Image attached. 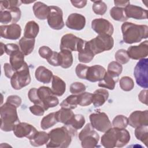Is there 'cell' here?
Instances as JSON below:
<instances>
[{"label": "cell", "instance_id": "obj_1", "mask_svg": "<svg viewBox=\"0 0 148 148\" xmlns=\"http://www.w3.org/2000/svg\"><path fill=\"white\" fill-rule=\"evenodd\" d=\"M130 132L125 128L111 127L102 136L101 145L106 148L122 147L130 140Z\"/></svg>", "mask_w": 148, "mask_h": 148}, {"label": "cell", "instance_id": "obj_2", "mask_svg": "<svg viewBox=\"0 0 148 148\" xmlns=\"http://www.w3.org/2000/svg\"><path fill=\"white\" fill-rule=\"evenodd\" d=\"M77 131L65 125L51 130L49 132V140L47 147H68L72 141V136H75Z\"/></svg>", "mask_w": 148, "mask_h": 148}, {"label": "cell", "instance_id": "obj_3", "mask_svg": "<svg viewBox=\"0 0 148 148\" xmlns=\"http://www.w3.org/2000/svg\"><path fill=\"white\" fill-rule=\"evenodd\" d=\"M123 40L127 44L140 42L148 37V27L131 22H124L121 27Z\"/></svg>", "mask_w": 148, "mask_h": 148}, {"label": "cell", "instance_id": "obj_4", "mask_svg": "<svg viewBox=\"0 0 148 148\" xmlns=\"http://www.w3.org/2000/svg\"><path fill=\"white\" fill-rule=\"evenodd\" d=\"M17 108L15 106L6 102L1 106V130L5 132L13 131L14 126L20 123Z\"/></svg>", "mask_w": 148, "mask_h": 148}, {"label": "cell", "instance_id": "obj_5", "mask_svg": "<svg viewBox=\"0 0 148 148\" xmlns=\"http://www.w3.org/2000/svg\"><path fill=\"white\" fill-rule=\"evenodd\" d=\"M86 43L95 55L111 50L114 46V39L110 35H98Z\"/></svg>", "mask_w": 148, "mask_h": 148}, {"label": "cell", "instance_id": "obj_6", "mask_svg": "<svg viewBox=\"0 0 148 148\" xmlns=\"http://www.w3.org/2000/svg\"><path fill=\"white\" fill-rule=\"evenodd\" d=\"M79 139L84 148H94L97 146L99 136L91 123L87 124L79 134Z\"/></svg>", "mask_w": 148, "mask_h": 148}, {"label": "cell", "instance_id": "obj_7", "mask_svg": "<svg viewBox=\"0 0 148 148\" xmlns=\"http://www.w3.org/2000/svg\"><path fill=\"white\" fill-rule=\"evenodd\" d=\"M31 82V76L29 67L25 62L24 65L20 69L16 71L10 78L12 87L16 90L28 86Z\"/></svg>", "mask_w": 148, "mask_h": 148}, {"label": "cell", "instance_id": "obj_8", "mask_svg": "<svg viewBox=\"0 0 148 148\" xmlns=\"http://www.w3.org/2000/svg\"><path fill=\"white\" fill-rule=\"evenodd\" d=\"M148 59L147 58L139 60L134 68V75L137 84L144 88L148 87Z\"/></svg>", "mask_w": 148, "mask_h": 148}, {"label": "cell", "instance_id": "obj_9", "mask_svg": "<svg viewBox=\"0 0 148 148\" xmlns=\"http://www.w3.org/2000/svg\"><path fill=\"white\" fill-rule=\"evenodd\" d=\"M86 41L72 34H67L62 36L61 39L60 50L66 49L71 51H81L85 45Z\"/></svg>", "mask_w": 148, "mask_h": 148}, {"label": "cell", "instance_id": "obj_10", "mask_svg": "<svg viewBox=\"0 0 148 148\" xmlns=\"http://www.w3.org/2000/svg\"><path fill=\"white\" fill-rule=\"evenodd\" d=\"M38 95L42 106L45 110L58 105L59 100L53 93L51 88L46 86H41L38 88Z\"/></svg>", "mask_w": 148, "mask_h": 148}, {"label": "cell", "instance_id": "obj_11", "mask_svg": "<svg viewBox=\"0 0 148 148\" xmlns=\"http://www.w3.org/2000/svg\"><path fill=\"white\" fill-rule=\"evenodd\" d=\"M89 119L93 128L101 132H105L112 127L110 120L104 112L93 113L90 115Z\"/></svg>", "mask_w": 148, "mask_h": 148}, {"label": "cell", "instance_id": "obj_12", "mask_svg": "<svg viewBox=\"0 0 148 148\" xmlns=\"http://www.w3.org/2000/svg\"><path fill=\"white\" fill-rule=\"evenodd\" d=\"M47 20L49 25L53 29L60 30L64 27L62 10L57 6H49Z\"/></svg>", "mask_w": 148, "mask_h": 148}, {"label": "cell", "instance_id": "obj_13", "mask_svg": "<svg viewBox=\"0 0 148 148\" xmlns=\"http://www.w3.org/2000/svg\"><path fill=\"white\" fill-rule=\"evenodd\" d=\"M13 133L17 138L25 137L29 140L32 139L38 132L31 124L27 123H18L13 130Z\"/></svg>", "mask_w": 148, "mask_h": 148}, {"label": "cell", "instance_id": "obj_14", "mask_svg": "<svg viewBox=\"0 0 148 148\" xmlns=\"http://www.w3.org/2000/svg\"><path fill=\"white\" fill-rule=\"evenodd\" d=\"M91 28L98 35L112 36L114 31L113 25L108 20L102 18L94 19L91 21Z\"/></svg>", "mask_w": 148, "mask_h": 148}, {"label": "cell", "instance_id": "obj_15", "mask_svg": "<svg viewBox=\"0 0 148 148\" xmlns=\"http://www.w3.org/2000/svg\"><path fill=\"white\" fill-rule=\"evenodd\" d=\"M21 12L18 7H12L0 11V22L4 24H16L20 20Z\"/></svg>", "mask_w": 148, "mask_h": 148}, {"label": "cell", "instance_id": "obj_16", "mask_svg": "<svg viewBox=\"0 0 148 148\" xmlns=\"http://www.w3.org/2000/svg\"><path fill=\"white\" fill-rule=\"evenodd\" d=\"M130 58L133 60H141L147 57L148 55V41L146 40L139 45L131 46L127 50Z\"/></svg>", "mask_w": 148, "mask_h": 148}, {"label": "cell", "instance_id": "obj_17", "mask_svg": "<svg viewBox=\"0 0 148 148\" xmlns=\"http://www.w3.org/2000/svg\"><path fill=\"white\" fill-rule=\"evenodd\" d=\"M128 124L135 128L143 125L148 126V110L133 112L128 118Z\"/></svg>", "mask_w": 148, "mask_h": 148}, {"label": "cell", "instance_id": "obj_18", "mask_svg": "<svg viewBox=\"0 0 148 148\" xmlns=\"http://www.w3.org/2000/svg\"><path fill=\"white\" fill-rule=\"evenodd\" d=\"M1 36L3 38L17 40L21 34V28L17 24H12L9 25H3L0 26Z\"/></svg>", "mask_w": 148, "mask_h": 148}, {"label": "cell", "instance_id": "obj_19", "mask_svg": "<svg viewBox=\"0 0 148 148\" xmlns=\"http://www.w3.org/2000/svg\"><path fill=\"white\" fill-rule=\"evenodd\" d=\"M66 26L71 29L80 31L86 25V18L79 13H72L69 15L65 23Z\"/></svg>", "mask_w": 148, "mask_h": 148}, {"label": "cell", "instance_id": "obj_20", "mask_svg": "<svg viewBox=\"0 0 148 148\" xmlns=\"http://www.w3.org/2000/svg\"><path fill=\"white\" fill-rule=\"evenodd\" d=\"M124 10L128 18L136 20H146L147 18V10L140 6L129 4L125 7Z\"/></svg>", "mask_w": 148, "mask_h": 148}, {"label": "cell", "instance_id": "obj_21", "mask_svg": "<svg viewBox=\"0 0 148 148\" xmlns=\"http://www.w3.org/2000/svg\"><path fill=\"white\" fill-rule=\"evenodd\" d=\"M106 71L104 67L99 65L88 66L86 80L91 82H96L103 79Z\"/></svg>", "mask_w": 148, "mask_h": 148}, {"label": "cell", "instance_id": "obj_22", "mask_svg": "<svg viewBox=\"0 0 148 148\" xmlns=\"http://www.w3.org/2000/svg\"><path fill=\"white\" fill-rule=\"evenodd\" d=\"M9 56L10 64L14 71L22 68L25 63V61L24 55L20 50V49L13 51L10 54Z\"/></svg>", "mask_w": 148, "mask_h": 148}, {"label": "cell", "instance_id": "obj_23", "mask_svg": "<svg viewBox=\"0 0 148 148\" xmlns=\"http://www.w3.org/2000/svg\"><path fill=\"white\" fill-rule=\"evenodd\" d=\"M35 76L36 79L44 84L50 83L53 78V72L43 66H38L35 71Z\"/></svg>", "mask_w": 148, "mask_h": 148}, {"label": "cell", "instance_id": "obj_24", "mask_svg": "<svg viewBox=\"0 0 148 148\" xmlns=\"http://www.w3.org/2000/svg\"><path fill=\"white\" fill-rule=\"evenodd\" d=\"M109 98V92L103 88L96 90L92 94V103L95 107L103 105Z\"/></svg>", "mask_w": 148, "mask_h": 148}, {"label": "cell", "instance_id": "obj_25", "mask_svg": "<svg viewBox=\"0 0 148 148\" xmlns=\"http://www.w3.org/2000/svg\"><path fill=\"white\" fill-rule=\"evenodd\" d=\"M35 16L39 20H46L49 13V6L41 2H36L32 8Z\"/></svg>", "mask_w": 148, "mask_h": 148}, {"label": "cell", "instance_id": "obj_26", "mask_svg": "<svg viewBox=\"0 0 148 148\" xmlns=\"http://www.w3.org/2000/svg\"><path fill=\"white\" fill-rule=\"evenodd\" d=\"M51 90L56 96H62L66 90V83L58 76L53 75L52 78Z\"/></svg>", "mask_w": 148, "mask_h": 148}, {"label": "cell", "instance_id": "obj_27", "mask_svg": "<svg viewBox=\"0 0 148 148\" xmlns=\"http://www.w3.org/2000/svg\"><path fill=\"white\" fill-rule=\"evenodd\" d=\"M58 59L60 66L62 68H69L73 64V56L72 52L68 50H61L58 53Z\"/></svg>", "mask_w": 148, "mask_h": 148}, {"label": "cell", "instance_id": "obj_28", "mask_svg": "<svg viewBox=\"0 0 148 148\" xmlns=\"http://www.w3.org/2000/svg\"><path fill=\"white\" fill-rule=\"evenodd\" d=\"M39 31V25L35 21H29L27 23L24 30V37L28 39H35Z\"/></svg>", "mask_w": 148, "mask_h": 148}, {"label": "cell", "instance_id": "obj_29", "mask_svg": "<svg viewBox=\"0 0 148 148\" xmlns=\"http://www.w3.org/2000/svg\"><path fill=\"white\" fill-rule=\"evenodd\" d=\"M35 39H28L25 37H22L20 39L19 47L20 50L24 56H28L33 51L35 47Z\"/></svg>", "mask_w": 148, "mask_h": 148}, {"label": "cell", "instance_id": "obj_30", "mask_svg": "<svg viewBox=\"0 0 148 148\" xmlns=\"http://www.w3.org/2000/svg\"><path fill=\"white\" fill-rule=\"evenodd\" d=\"M85 122V118L82 114H74L71 120L65 125L75 131H77V130L81 129L83 127Z\"/></svg>", "mask_w": 148, "mask_h": 148}, {"label": "cell", "instance_id": "obj_31", "mask_svg": "<svg viewBox=\"0 0 148 148\" xmlns=\"http://www.w3.org/2000/svg\"><path fill=\"white\" fill-rule=\"evenodd\" d=\"M74 115L71 109L62 108L55 112L56 119L57 122L66 124Z\"/></svg>", "mask_w": 148, "mask_h": 148}, {"label": "cell", "instance_id": "obj_32", "mask_svg": "<svg viewBox=\"0 0 148 148\" xmlns=\"http://www.w3.org/2000/svg\"><path fill=\"white\" fill-rule=\"evenodd\" d=\"M49 140V136L45 131H38L35 136L29 140L30 144L35 147H38L47 144Z\"/></svg>", "mask_w": 148, "mask_h": 148}, {"label": "cell", "instance_id": "obj_33", "mask_svg": "<svg viewBox=\"0 0 148 148\" xmlns=\"http://www.w3.org/2000/svg\"><path fill=\"white\" fill-rule=\"evenodd\" d=\"M94 56V54L92 53V51L91 50V49L85 42L83 49L79 52L78 59L79 61L81 62L88 63L92 60Z\"/></svg>", "mask_w": 148, "mask_h": 148}, {"label": "cell", "instance_id": "obj_34", "mask_svg": "<svg viewBox=\"0 0 148 148\" xmlns=\"http://www.w3.org/2000/svg\"><path fill=\"white\" fill-rule=\"evenodd\" d=\"M117 80L118 78L112 77L106 72L103 79L99 81L98 83V86L102 88H105L112 90L114 88L116 83Z\"/></svg>", "mask_w": 148, "mask_h": 148}, {"label": "cell", "instance_id": "obj_35", "mask_svg": "<svg viewBox=\"0 0 148 148\" xmlns=\"http://www.w3.org/2000/svg\"><path fill=\"white\" fill-rule=\"evenodd\" d=\"M110 15L114 20L119 21H125L128 18L125 14L124 8H123L113 7L110 10Z\"/></svg>", "mask_w": 148, "mask_h": 148}, {"label": "cell", "instance_id": "obj_36", "mask_svg": "<svg viewBox=\"0 0 148 148\" xmlns=\"http://www.w3.org/2000/svg\"><path fill=\"white\" fill-rule=\"evenodd\" d=\"M135 135L138 140L141 141L146 146H147L148 126L143 125L135 128Z\"/></svg>", "mask_w": 148, "mask_h": 148}, {"label": "cell", "instance_id": "obj_37", "mask_svg": "<svg viewBox=\"0 0 148 148\" xmlns=\"http://www.w3.org/2000/svg\"><path fill=\"white\" fill-rule=\"evenodd\" d=\"M57 123L55 112H52L43 117L40 121V127L44 130H47L54 126Z\"/></svg>", "mask_w": 148, "mask_h": 148}, {"label": "cell", "instance_id": "obj_38", "mask_svg": "<svg viewBox=\"0 0 148 148\" xmlns=\"http://www.w3.org/2000/svg\"><path fill=\"white\" fill-rule=\"evenodd\" d=\"M77 95L73 94L68 96L64 99L60 103V106L62 108L74 109L77 107Z\"/></svg>", "mask_w": 148, "mask_h": 148}, {"label": "cell", "instance_id": "obj_39", "mask_svg": "<svg viewBox=\"0 0 148 148\" xmlns=\"http://www.w3.org/2000/svg\"><path fill=\"white\" fill-rule=\"evenodd\" d=\"M123 71V66L121 64L117 61L110 62L108 66L107 72L112 77L118 78L119 75Z\"/></svg>", "mask_w": 148, "mask_h": 148}, {"label": "cell", "instance_id": "obj_40", "mask_svg": "<svg viewBox=\"0 0 148 148\" xmlns=\"http://www.w3.org/2000/svg\"><path fill=\"white\" fill-rule=\"evenodd\" d=\"M78 105L86 106L92 103V94L88 92H83L77 95Z\"/></svg>", "mask_w": 148, "mask_h": 148}, {"label": "cell", "instance_id": "obj_41", "mask_svg": "<svg viewBox=\"0 0 148 148\" xmlns=\"http://www.w3.org/2000/svg\"><path fill=\"white\" fill-rule=\"evenodd\" d=\"M120 88L125 91H130L134 87V82L132 79L129 76H123L120 80Z\"/></svg>", "mask_w": 148, "mask_h": 148}, {"label": "cell", "instance_id": "obj_42", "mask_svg": "<svg viewBox=\"0 0 148 148\" xmlns=\"http://www.w3.org/2000/svg\"><path fill=\"white\" fill-rule=\"evenodd\" d=\"M112 125L113 127L125 128L128 125V118L124 115H117L113 119Z\"/></svg>", "mask_w": 148, "mask_h": 148}, {"label": "cell", "instance_id": "obj_43", "mask_svg": "<svg viewBox=\"0 0 148 148\" xmlns=\"http://www.w3.org/2000/svg\"><path fill=\"white\" fill-rule=\"evenodd\" d=\"M107 5L102 1H93L92 10L98 15H103L107 11Z\"/></svg>", "mask_w": 148, "mask_h": 148}, {"label": "cell", "instance_id": "obj_44", "mask_svg": "<svg viewBox=\"0 0 148 148\" xmlns=\"http://www.w3.org/2000/svg\"><path fill=\"white\" fill-rule=\"evenodd\" d=\"M116 61L120 64H127L130 61V57L127 54V50L124 49L118 50L114 55Z\"/></svg>", "mask_w": 148, "mask_h": 148}, {"label": "cell", "instance_id": "obj_45", "mask_svg": "<svg viewBox=\"0 0 148 148\" xmlns=\"http://www.w3.org/2000/svg\"><path fill=\"white\" fill-rule=\"evenodd\" d=\"M86 89V86L81 82H74L70 86V92L74 95L81 94L84 92Z\"/></svg>", "mask_w": 148, "mask_h": 148}, {"label": "cell", "instance_id": "obj_46", "mask_svg": "<svg viewBox=\"0 0 148 148\" xmlns=\"http://www.w3.org/2000/svg\"><path fill=\"white\" fill-rule=\"evenodd\" d=\"M21 1H15V0H9V1H0L1 10H6L12 7H19L21 5Z\"/></svg>", "mask_w": 148, "mask_h": 148}, {"label": "cell", "instance_id": "obj_47", "mask_svg": "<svg viewBox=\"0 0 148 148\" xmlns=\"http://www.w3.org/2000/svg\"><path fill=\"white\" fill-rule=\"evenodd\" d=\"M88 68V66L86 65L82 64H77L75 69V72L77 76L81 79H86Z\"/></svg>", "mask_w": 148, "mask_h": 148}, {"label": "cell", "instance_id": "obj_48", "mask_svg": "<svg viewBox=\"0 0 148 148\" xmlns=\"http://www.w3.org/2000/svg\"><path fill=\"white\" fill-rule=\"evenodd\" d=\"M28 97L30 101L34 104L40 105L42 106L41 102L38 95V89L36 88H31L28 93Z\"/></svg>", "mask_w": 148, "mask_h": 148}, {"label": "cell", "instance_id": "obj_49", "mask_svg": "<svg viewBox=\"0 0 148 148\" xmlns=\"http://www.w3.org/2000/svg\"><path fill=\"white\" fill-rule=\"evenodd\" d=\"M39 56L43 58L46 59V60H48L53 54V51L48 46H43L39 49Z\"/></svg>", "mask_w": 148, "mask_h": 148}, {"label": "cell", "instance_id": "obj_50", "mask_svg": "<svg viewBox=\"0 0 148 148\" xmlns=\"http://www.w3.org/2000/svg\"><path fill=\"white\" fill-rule=\"evenodd\" d=\"M30 112L34 115L37 116H43L45 113V109L43 107L40 105H36L35 104L33 106H31L29 107Z\"/></svg>", "mask_w": 148, "mask_h": 148}, {"label": "cell", "instance_id": "obj_51", "mask_svg": "<svg viewBox=\"0 0 148 148\" xmlns=\"http://www.w3.org/2000/svg\"><path fill=\"white\" fill-rule=\"evenodd\" d=\"M6 102L9 103L14 106H15L17 108H18L20 105L21 104V98L16 95H10L8 96L7 99H6Z\"/></svg>", "mask_w": 148, "mask_h": 148}, {"label": "cell", "instance_id": "obj_52", "mask_svg": "<svg viewBox=\"0 0 148 148\" xmlns=\"http://www.w3.org/2000/svg\"><path fill=\"white\" fill-rule=\"evenodd\" d=\"M47 61L52 66H60L59 59H58V53L57 51H53V54L48 60H47Z\"/></svg>", "mask_w": 148, "mask_h": 148}, {"label": "cell", "instance_id": "obj_53", "mask_svg": "<svg viewBox=\"0 0 148 148\" xmlns=\"http://www.w3.org/2000/svg\"><path fill=\"white\" fill-rule=\"evenodd\" d=\"M3 69H4V72L5 76L8 77L10 79L12 76H13V73H14V71L12 68L11 65L9 63H5L3 65Z\"/></svg>", "mask_w": 148, "mask_h": 148}, {"label": "cell", "instance_id": "obj_54", "mask_svg": "<svg viewBox=\"0 0 148 148\" xmlns=\"http://www.w3.org/2000/svg\"><path fill=\"white\" fill-rule=\"evenodd\" d=\"M19 49L20 47L14 43H9L7 45H5V52L9 56L13 51Z\"/></svg>", "mask_w": 148, "mask_h": 148}, {"label": "cell", "instance_id": "obj_55", "mask_svg": "<svg viewBox=\"0 0 148 148\" xmlns=\"http://www.w3.org/2000/svg\"><path fill=\"white\" fill-rule=\"evenodd\" d=\"M147 89L142 90L138 95V99L142 103L145 105H147Z\"/></svg>", "mask_w": 148, "mask_h": 148}, {"label": "cell", "instance_id": "obj_56", "mask_svg": "<svg viewBox=\"0 0 148 148\" xmlns=\"http://www.w3.org/2000/svg\"><path fill=\"white\" fill-rule=\"evenodd\" d=\"M72 5L77 8H84L87 3V1L86 0H79V1H71Z\"/></svg>", "mask_w": 148, "mask_h": 148}, {"label": "cell", "instance_id": "obj_57", "mask_svg": "<svg viewBox=\"0 0 148 148\" xmlns=\"http://www.w3.org/2000/svg\"><path fill=\"white\" fill-rule=\"evenodd\" d=\"M114 3L116 7L125 8L128 5L130 4L129 1H114Z\"/></svg>", "mask_w": 148, "mask_h": 148}, {"label": "cell", "instance_id": "obj_58", "mask_svg": "<svg viewBox=\"0 0 148 148\" xmlns=\"http://www.w3.org/2000/svg\"><path fill=\"white\" fill-rule=\"evenodd\" d=\"M1 51H2L1 55L2 56L3 53V52H5V45L2 42L1 43Z\"/></svg>", "mask_w": 148, "mask_h": 148}, {"label": "cell", "instance_id": "obj_59", "mask_svg": "<svg viewBox=\"0 0 148 148\" xmlns=\"http://www.w3.org/2000/svg\"><path fill=\"white\" fill-rule=\"evenodd\" d=\"M34 1H30V2H27V1H21L22 3H32Z\"/></svg>", "mask_w": 148, "mask_h": 148}]
</instances>
